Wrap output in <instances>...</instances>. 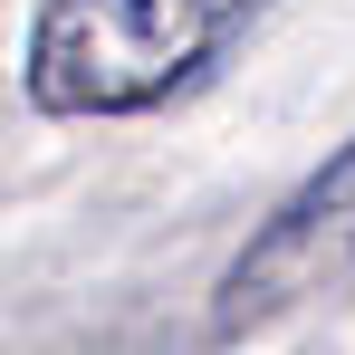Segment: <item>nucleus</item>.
<instances>
[{
  "label": "nucleus",
  "mask_w": 355,
  "mask_h": 355,
  "mask_svg": "<svg viewBox=\"0 0 355 355\" xmlns=\"http://www.w3.org/2000/svg\"><path fill=\"white\" fill-rule=\"evenodd\" d=\"M279 0H39L19 87L39 116H154L202 87Z\"/></svg>",
  "instance_id": "obj_1"
},
{
  "label": "nucleus",
  "mask_w": 355,
  "mask_h": 355,
  "mask_svg": "<svg viewBox=\"0 0 355 355\" xmlns=\"http://www.w3.org/2000/svg\"><path fill=\"white\" fill-rule=\"evenodd\" d=\"M355 288V144L327 154L269 211V231L250 240L221 279V327H269L307 297H346Z\"/></svg>",
  "instance_id": "obj_2"
}]
</instances>
